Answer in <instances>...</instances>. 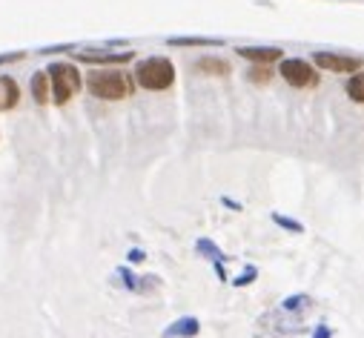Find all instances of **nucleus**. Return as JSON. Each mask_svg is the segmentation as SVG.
<instances>
[{
	"label": "nucleus",
	"instance_id": "obj_1",
	"mask_svg": "<svg viewBox=\"0 0 364 338\" xmlns=\"http://www.w3.org/2000/svg\"><path fill=\"white\" fill-rule=\"evenodd\" d=\"M86 89L101 101H124L132 95V77L124 69H95L86 75Z\"/></svg>",
	"mask_w": 364,
	"mask_h": 338
},
{
	"label": "nucleus",
	"instance_id": "obj_2",
	"mask_svg": "<svg viewBox=\"0 0 364 338\" xmlns=\"http://www.w3.org/2000/svg\"><path fill=\"white\" fill-rule=\"evenodd\" d=\"M46 75H49V87H52L55 104H69L80 92V87H83L80 72L72 63H52L46 69Z\"/></svg>",
	"mask_w": 364,
	"mask_h": 338
},
{
	"label": "nucleus",
	"instance_id": "obj_3",
	"mask_svg": "<svg viewBox=\"0 0 364 338\" xmlns=\"http://www.w3.org/2000/svg\"><path fill=\"white\" fill-rule=\"evenodd\" d=\"M135 80L141 83L144 89H152V92L169 89L172 80H175V66H172L166 58H146V60L138 63Z\"/></svg>",
	"mask_w": 364,
	"mask_h": 338
},
{
	"label": "nucleus",
	"instance_id": "obj_4",
	"mask_svg": "<svg viewBox=\"0 0 364 338\" xmlns=\"http://www.w3.org/2000/svg\"><path fill=\"white\" fill-rule=\"evenodd\" d=\"M279 75L290 83V87H299V89H310V87H316V83H318L316 66L307 63V60H301V58H287V60H282Z\"/></svg>",
	"mask_w": 364,
	"mask_h": 338
},
{
	"label": "nucleus",
	"instance_id": "obj_5",
	"mask_svg": "<svg viewBox=\"0 0 364 338\" xmlns=\"http://www.w3.org/2000/svg\"><path fill=\"white\" fill-rule=\"evenodd\" d=\"M313 63L321 66V69H330V72H338V75H353L361 60L358 58H350V55H336V52H316L313 55Z\"/></svg>",
	"mask_w": 364,
	"mask_h": 338
},
{
	"label": "nucleus",
	"instance_id": "obj_6",
	"mask_svg": "<svg viewBox=\"0 0 364 338\" xmlns=\"http://www.w3.org/2000/svg\"><path fill=\"white\" fill-rule=\"evenodd\" d=\"M77 60H86V63H104V66H121L127 60H132V52H107V49H83V52H75Z\"/></svg>",
	"mask_w": 364,
	"mask_h": 338
},
{
	"label": "nucleus",
	"instance_id": "obj_7",
	"mask_svg": "<svg viewBox=\"0 0 364 338\" xmlns=\"http://www.w3.org/2000/svg\"><path fill=\"white\" fill-rule=\"evenodd\" d=\"M241 58L252 60V63H272V60H282V49L279 46H238L235 49Z\"/></svg>",
	"mask_w": 364,
	"mask_h": 338
},
{
	"label": "nucleus",
	"instance_id": "obj_8",
	"mask_svg": "<svg viewBox=\"0 0 364 338\" xmlns=\"http://www.w3.org/2000/svg\"><path fill=\"white\" fill-rule=\"evenodd\" d=\"M0 109H12L15 104H18V98H21V89H18V83L12 80V77H0Z\"/></svg>",
	"mask_w": 364,
	"mask_h": 338
},
{
	"label": "nucleus",
	"instance_id": "obj_9",
	"mask_svg": "<svg viewBox=\"0 0 364 338\" xmlns=\"http://www.w3.org/2000/svg\"><path fill=\"white\" fill-rule=\"evenodd\" d=\"M32 95L38 104H46L49 95H52V87H49V75L46 72H35L32 75Z\"/></svg>",
	"mask_w": 364,
	"mask_h": 338
},
{
	"label": "nucleus",
	"instance_id": "obj_10",
	"mask_svg": "<svg viewBox=\"0 0 364 338\" xmlns=\"http://www.w3.org/2000/svg\"><path fill=\"white\" fill-rule=\"evenodd\" d=\"M196 69L204 72V75H230V63L221 60V58H201L196 63Z\"/></svg>",
	"mask_w": 364,
	"mask_h": 338
},
{
	"label": "nucleus",
	"instance_id": "obj_11",
	"mask_svg": "<svg viewBox=\"0 0 364 338\" xmlns=\"http://www.w3.org/2000/svg\"><path fill=\"white\" fill-rule=\"evenodd\" d=\"M347 95L353 98V101H358V104H364V72H353V77L347 80Z\"/></svg>",
	"mask_w": 364,
	"mask_h": 338
},
{
	"label": "nucleus",
	"instance_id": "obj_12",
	"mask_svg": "<svg viewBox=\"0 0 364 338\" xmlns=\"http://www.w3.org/2000/svg\"><path fill=\"white\" fill-rule=\"evenodd\" d=\"M169 46H221L224 40L218 38H169Z\"/></svg>",
	"mask_w": 364,
	"mask_h": 338
},
{
	"label": "nucleus",
	"instance_id": "obj_13",
	"mask_svg": "<svg viewBox=\"0 0 364 338\" xmlns=\"http://www.w3.org/2000/svg\"><path fill=\"white\" fill-rule=\"evenodd\" d=\"M269 77H272V72H269L264 63H258V66L250 69V80H255V83H267Z\"/></svg>",
	"mask_w": 364,
	"mask_h": 338
}]
</instances>
